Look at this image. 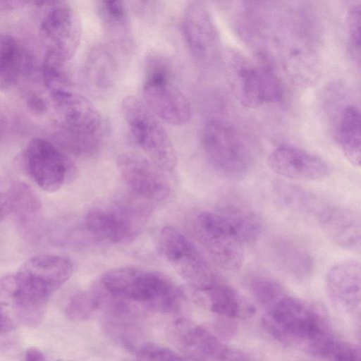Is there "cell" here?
<instances>
[{
	"label": "cell",
	"mask_w": 361,
	"mask_h": 361,
	"mask_svg": "<svg viewBox=\"0 0 361 361\" xmlns=\"http://www.w3.org/2000/svg\"><path fill=\"white\" fill-rule=\"evenodd\" d=\"M320 358L328 361H361L360 352L356 345L334 336L326 345Z\"/></svg>",
	"instance_id": "cell-32"
},
{
	"label": "cell",
	"mask_w": 361,
	"mask_h": 361,
	"mask_svg": "<svg viewBox=\"0 0 361 361\" xmlns=\"http://www.w3.org/2000/svg\"><path fill=\"white\" fill-rule=\"evenodd\" d=\"M116 164L122 180L137 197L151 203L169 195L170 184L164 171L149 159L124 153L118 157Z\"/></svg>",
	"instance_id": "cell-15"
},
{
	"label": "cell",
	"mask_w": 361,
	"mask_h": 361,
	"mask_svg": "<svg viewBox=\"0 0 361 361\" xmlns=\"http://www.w3.org/2000/svg\"><path fill=\"white\" fill-rule=\"evenodd\" d=\"M29 66V56L22 44L13 35L0 32V90L15 85Z\"/></svg>",
	"instance_id": "cell-22"
},
{
	"label": "cell",
	"mask_w": 361,
	"mask_h": 361,
	"mask_svg": "<svg viewBox=\"0 0 361 361\" xmlns=\"http://www.w3.org/2000/svg\"><path fill=\"white\" fill-rule=\"evenodd\" d=\"M7 195L11 212H13L21 223L26 222L39 213L42 207L40 200L32 188L25 183H14Z\"/></svg>",
	"instance_id": "cell-27"
},
{
	"label": "cell",
	"mask_w": 361,
	"mask_h": 361,
	"mask_svg": "<svg viewBox=\"0 0 361 361\" xmlns=\"http://www.w3.org/2000/svg\"><path fill=\"white\" fill-rule=\"evenodd\" d=\"M182 28L195 62L203 68L216 66L223 58L220 36L204 1L189 3L184 12Z\"/></svg>",
	"instance_id": "cell-11"
},
{
	"label": "cell",
	"mask_w": 361,
	"mask_h": 361,
	"mask_svg": "<svg viewBox=\"0 0 361 361\" xmlns=\"http://www.w3.org/2000/svg\"><path fill=\"white\" fill-rule=\"evenodd\" d=\"M152 210L150 202L135 195L116 200L90 210L85 217V227L92 238L128 243L140 233Z\"/></svg>",
	"instance_id": "cell-5"
},
{
	"label": "cell",
	"mask_w": 361,
	"mask_h": 361,
	"mask_svg": "<svg viewBox=\"0 0 361 361\" xmlns=\"http://www.w3.org/2000/svg\"><path fill=\"white\" fill-rule=\"evenodd\" d=\"M86 73L90 84L99 90H109L116 85L118 63L109 45L98 44L90 50L86 60Z\"/></svg>",
	"instance_id": "cell-24"
},
{
	"label": "cell",
	"mask_w": 361,
	"mask_h": 361,
	"mask_svg": "<svg viewBox=\"0 0 361 361\" xmlns=\"http://www.w3.org/2000/svg\"><path fill=\"white\" fill-rule=\"evenodd\" d=\"M23 361H46V358L39 349L32 347L26 350Z\"/></svg>",
	"instance_id": "cell-38"
},
{
	"label": "cell",
	"mask_w": 361,
	"mask_h": 361,
	"mask_svg": "<svg viewBox=\"0 0 361 361\" xmlns=\"http://www.w3.org/2000/svg\"><path fill=\"white\" fill-rule=\"evenodd\" d=\"M314 214L333 243L347 250L360 249V219L355 212L343 206L319 204Z\"/></svg>",
	"instance_id": "cell-18"
},
{
	"label": "cell",
	"mask_w": 361,
	"mask_h": 361,
	"mask_svg": "<svg viewBox=\"0 0 361 361\" xmlns=\"http://www.w3.org/2000/svg\"><path fill=\"white\" fill-rule=\"evenodd\" d=\"M63 147L78 156L97 154L102 147L106 123L99 110L73 90L52 99Z\"/></svg>",
	"instance_id": "cell-2"
},
{
	"label": "cell",
	"mask_w": 361,
	"mask_h": 361,
	"mask_svg": "<svg viewBox=\"0 0 361 361\" xmlns=\"http://www.w3.org/2000/svg\"><path fill=\"white\" fill-rule=\"evenodd\" d=\"M270 252L274 262L290 276L305 280L312 273L314 265L310 254L292 240H275L271 245Z\"/></svg>",
	"instance_id": "cell-23"
},
{
	"label": "cell",
	"mask_w": 361,
	"mask_h": 361,
	"mask_svg": "<svg viewBox=\"0 0 361 361\" xmlns=\"http://www.w3.org/2000/svg\"><path fill=\"white\" fill-rule=\"evenodd\" d=\"M11 212V205L7 194L0 191V222Z\"/></svg>",
	"instance_id": "cell-39"
},
{
	"label": "cell",
	"mask_w": 361,
	"mask_h": 361,
	"mask_svg": "<svg viewBox=\"0 0 361 361\" xmlns=\"http://www.w3.org/2000/svg\"><path fill=\"white\" fill-rule=\"evenodd\" d=\"M267 164L275 173L293 180L317 181L331 173V168L325 160L294 147L274 149L267 157Z\"/></svg>",
	"instance_id": "cell-16"
},
{
	"label": "cell",
	"mask_w": 361,
	"mask_h": 361,
	"mask_svg": "<svg viewBox=\"0 0 361 361\" xmlns=\"http://www.w3.org/2000/svg\"><path fill=\"white\" fill-rule=\"evenodd\" d=\"M169 333L171 339L184 350L183 354L210 361H219L227 347L207 329L183 318L173 321L169 326Z\"/></svg>",
	"instance_id": "cell-19"
},
{
	"label": "cell",
	"mask_w": 361,
	"mask_h": 361,
	"mask_svg": "<svg viewBox=\"0 0 361 361\" xmlns=\"http://www.w3.org/2000/svg\"><path fill=\"white\" fill-rule=\"evenodd\" d=\"M18 321V318L16 314L11 313L6 307L0 305V334L16 328Z\"/></svg>",
	"instance_id": "cell-36"
},
{
	"label": "cell",
	"mask_w": 361,
	"mask_h": 361,
	"mask_svg": "<svg viewBox=\"0 0 361 361\" xmlns=\"http://www.w3.org/2000/svg\"><path fill=\"white\" fill-rule=\"evenodd\" d=\"M161 253L192 288L203 293L219 281L206 258L185 235L171 227H164L159 233Z\"/></svg>",
	"instance_id": "cell-9"
},
{
	"label": "cell",
	"mask_w": 361,
	"mask_h": 361,
	"mask_svg": "<svg viewBox=\"0 0 361 361\" xmlns=\"http://www.w3.org/2000/svg\"><path fill=\"white\" fill-rule=\"evenodd\" d=\"M73 273L71 262L55 255H39L27 259L15 274L23 290L34 300L46 303Z\"/></svg>",
	"instance_id": "cell-13"
},
{
	"label": "cell",
	"mask_w": 361,
	"mask_h": 361,
	"mask_svg": "<svg viewBox=\"0 0 361 361\" xmlns=\"http://www.w3.org/2000/svg\"><path fill=\"white\" fill-rule=\"evenodd\" d=\"M25 3L22 1H0V11L11 10Z\"/></svg>",
	"instance_id": "cell-40"
},
{
	"label": "cell",
	"mask_w": 361,
	"mask_h": 361,
	"mask_svg": "<svg viewBox=\"0 0 361 361\" xmlns=\"http://www.w3.org/2000/svg\"><path fill=\"white\" fill-rule=\"evenodd\" d=\"M201 141L208 161L223 178L241 179L254 165L255 153L252 144L229 122L217 118L207 121Z\"/></svg>",
	"instance_id": "cell-4"
},
{
	"label": "cell",
	"mask_w": 361,
	"mask_h": 361,
	"mask_svg": "<svg viewBox=\"0 0 361 361\" xmlns=\"http://www.w3.org/2000/svg\"><path fill=\"white\" fill-rule=\"evenodd\" d=\"M26 170L44 190L61 188L73 173V164L55 145L42 138H32L23 152Z\"/></svg>",
	"instance_id": "cell-14"
},
{
	"label": "cell",
	"mask_w": 361,
	"mask_h": 361,
	"mask_svg": "<svg viewBox=\"0 0 361 361\" xmlns=\"http://www.w3.org/2000/svg\"><path fill=\"white\" fill-rule=\"evenodd\" d=\"M250 289L256 301L265 310L288 293L279 282L264 277L253 279L250 283Z\"/></svg>",
	"instance_id": "cell-30"
},
{
	"label": "cell",
	"mask_w": 361,
	"mask_h": 361,
	"mask_svg": "<svg viewBox=\"0 0 361 361\" xmlns=\"http://www.w3.org/2000/svg\"><path fill=\"white\" fill-rule=\"evenodd\" d=\"M39 36L45 56L66 63L74 56L81 38V24L74 8L66 1H51Z\"/></svg>",
	"instance_id": "cell-12"
},
{
	"label": "cell",
	"mask_w": 361,
	"mask_h": 361,
	"mask_svg": "<svg viewBox=\"0 0 361 361\" xmlns=\"http://www.w3.org/2000/svg\"><path fill=\"white\" fill-rule=\"evenodd\" d=\"M235 320L227 317L218 316L215 324L218 334L224 338L230 339L234 337L238 332V324Z\"/></svg>",
	"instance_id": "cell-34"
},
{
	"label": "cell",
	"mask_w": 361,
	"mask_h": 361,
	"mask_svg": "<svg viewBox=\"0 0 361 361\" xmlns=\"http://www.w3.org/2000/svg\"><path fill=\"white\" fill-rule=\"evenodd\" d=\"M99 283L114 298L162 312L177 311L183 298L178 287L166 275L155 271L114 268L104 274Z\"/></svg>",
	"instance_id": "cell-1"
},
{
	"label": "cell",
	"mask_w": 361,
	"mask_h": 361,
	"mask_svg": "<svg viewBox=\"0 0 361 361\" xmlns=\"http://www.w3.org/2000/svg\"><path fill=\"white\" fill-rule=\"evenodd\" d=\"M360 4L354 5L347 15L348 50L352 60L360 66Z\"/></svg>",
	"instance_id": "cell-33"
},
{
	"label": "cell",
	"mask_w": 361,
	"mask_h": 361,
	"mask_svg": "<svg viewBox=\"0 0 361 361\" xmlns=\"http://www.w3.org/2000/svg\"><path fill=\"white\" fill-rule=\"evenodd\" d=\"M121 109L130 133L149 159L164 171L177 163L173 143L157 116L143 101L132 95L122 101Z\"/></svg>",
	"instance_id": "cell-8"
},
{
	"label": "cell",
	"mask_w": 361,
	"mask_h": 361,
	"mask_svg": "<svg viewBox=\"0 0 361 361\" xmlns=\"http://www.w3.org/2000/svg\"><path fill=\"white\" fill-rule=\"evenodd\" d=\"M329 300L338 310L351 313L360 306L361 267L355 259H345L332 265L325 277Z\"/></svg>",
	"instance_id": "cell-17"
},
{
	"label": "cell",
	"mask_w": 361,
	"mask_h": 361,
	"mask_svg": "<svg viewBox=\"0 0 361 361\" xmlns=\"http://www.w3.org/2000/svg\"><path fill=\"white\" fill-rule=\"evenodd\" d=\"M262 324L280 343L310 353L329 331L314 310L288 293L266 310Z\"/></svg>",
	"instance_id": "cell-3"
},
{
	"label": "cell",
	"mask_w": 361,
	"mask_h": 361,
	"mask_svg": "<svg viewBox=\"0 0 361 361\" xmlns=\"http://www.w3.org/2000/svg\"><path fill=\"white\" fill-rule=\"evenodd\" d=\"M142 95L145 105L158 118L174 126L190 118V103L172 80V66L165 56L153 53L147 59Z\"/></svg>",
	"instance_id": "cell-6"
},
{
	"label": "cell",
	"mask_w": 361,
	"mask_h": 361,
	"mask_svg": "<svg viewBox=\"0 0 361 361\" xmlns=\"http://www.w3.org/2000/svg\"><path fill=\"white\" fill-rule=\"evenodd\" d=\"M228 78L238 101L247 107L276 103L283 88L273 70L264 63H254L240 52L229 49L225 54Z\"/></svg>",
	"instance_id": "cell-7"
},
{
	"label": "cell",
	"mask_w": 361,
	"mask_h": 361,
	"mask_svg": "<svg viewBox=\"0 0 361 361\" xmlns=\"http://www.w3.org/2000/svg\"><path fill=\"white\" fill-rule=\"evenodd\" d=\"M338 141L343 154L354 166L361 161V122L359 108L348 106L343 112L338 132Z\"/></svg>",
	"instance_id": "cell-25"
},
{
	"label": "cell",
	"mask_w": 361,
	"mask_h": 361,
	"mask_svg": "<svg viewBox=\"0 0 361 361\" xmlns=\"http://www.w3.org/2000/svg\"><path fill=\"white\" fill-rule=\"evenodd\" d=\"M135 356L137 361H189L188 355L151 342L139 345Z\"/></svg>",
	"instance_id": "cell-31"
},
{
	"label": "cell",
	"mask_w": 361,
	"mask_h": 361,
	"mask_svg": "<svg viewBox=\"0 0 361 361\" xmlns=\"http://www.w3.org/2000/svg\"><path fill=\"white\" fill-rule=\"evenodd\" d=\"M195 235L212 260L228 271L239 269L245 260L243 243L221 214L204 212L193 221Z\"/></svg>",
	"instance_id": "cell-10"
},
{
	"label": "cell",
	"mask_w": 361,
	"mask_h": 361,
	"mask_svg": "<svg viewBox=\"0 0 361 361\" xmlns=\"http://www.w3.org/2000/svg\"><path fill=\"white\" fill-rule=\"evenodd\" d=\"M64 64L45 56L42 65V78L52 98L73 90L72 82L64 70Z\"/></svg>",
	"instance_id": "cell-28"
},
{
	"label": "cell",
	"mask_w": 361,
	"mask_h": 361,
	"mask_svg": "<svg viewBox=\"0 0 361 361\" xmlns=\"http://www.w3.org/2000/svg\"><path fill=\"white\" fill-rule=\"evenodd\" d=\"M219 361H263L250 353L227 346Z\"/></svg>",
	"instance_id": "cell-35"
},
{
	"label": "cell",
	"mask_w": 361,
	"mask_h": 361,
	"mask_svg": "<svg viewBox=\"0 0 361 361\" xmlns=\"http://www.w3.org/2000/svg\"><path fill=\"white\" fill-rule=\"evenodd\" d=\"M97 11L104 34L113 51L129 54L133 46L130 23L121 1H101Z\"/></svg>",
	"instance_id": "cell-20"
},
{
	"label": "cell",
	"mask_w": 361,
	"mask_h": 361,
	"mask_svg": "<svg viewBox=\"0 0 361 361\" xmlns=\"http://www.w3.org/2000/svg\"><path fill=\"white\" fill-rule=\"evenodd\" d=\"M99 310L98 303L90 289L73 295L66 305L65 314L73 321L82 322L90 319Z\"/></svg>",
	"instance_id": "cell-29"
},
{
	"label": "cell",
	"mask_w": 361,
	"mask_h": 361,
	"mask_svg": "<svg viewBox=\"0 0 361 361\" xmlns=\"http://www.w3.org/2000/svg\"><path fill=\"white\" fill-rule=\"evenodd\" d=\"M27 106L35 114H44L47 109V104L44 99L36 93H32L27 97Z\"/></svg>",
	"instance_id": "cell-37"
},
{
	"label": "cell",
	"mask_w": 361,
	"mask_h": 361,
	"mask_svg": "<svg viewBox=\"0 0 361 361\" xmlns=\"http://www.w3.org/2000/svg\"><path fill=\"white\" fill-rule=\"evenodd\" d=\"M56 361H73V360H65V359H60V360H56Z\"/></svg>",
	"instance_id": "cell-41"
},
{
	"label": "cell",
	"mask_w": 361,
	"mask_h": 361,
	"mask_svg": "<svg viewBox=\"0 0 361 361\" xmlns=\"http://www.w3.org/2000/svg\"><path fill=\"white\" fill-rule=\"evenodd\" d=\"M209 310L217 316L234 319H246L255 314V306L233 288L221 281L201 293Z\"/></svg>",
	"instance_id": "cell-21"
},
{
	"label": "cell",
	"mask_w": 361,
	"mask_h": 361,
	"mask_svg": "<svg viewBox=\"0 0 361 361\" xmlns=\"http://www.w3.org/2000/svg\"><path fill=\"white\" fill-rule=\"evenodd\" d=\"M221 214L243 244L253 243L259 238L262 232V222L254 212L244 207H228Z\"/></svg>",
	"instance_id": "cell-26"
}]
</instances>
